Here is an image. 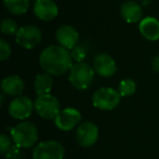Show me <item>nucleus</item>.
Returning <instances> with one entry per match:
<instances>
[{
  "label": "nucleus",
  "mask_w": 159,
  "mask_h": 159,
  "mask_svg": "<svg viewBox=\"0 0 159 159\" xmlns=\"http://www.w3.org/2000/svg\"><path fill=\"white\" fill-rule=\"evenodd\" d=\"M39 64L45 72L53 76L64 74L73 66L70 50L60 45H50L43 49Z\"/></svg>",
  "instance_id": "nucleus-1"
},
{
  "label": "nucleus",
  "mask_w": 159,
  "mask_h": 159,
  "mask_svg": "<svg viewBox=\"0 0 159 159\" xmlns=\"http://www.w3.org/2000/svg\"><path fill=\"white\" fill-rule=\"evenodd\" d=\"M10 136L14 145L21 148L33 147L38 139V131L33 122L22 121L10 128Z\"/></svg>",
  "instance_id": "nucleus-2"
},
{
  "label": "nucleus",
  "mask_w": 159,
  "mask_h": 159,
  "mask_svg": "<svg viewBox=\"0 0 159 159\" xmlns=\"http://www.w3.org/2000/svg\"><path fill=\"white\" fill-rule=\"evenodd\" d=\"M95 77V70L85 62L73 64L69 73V81L74 89L84 91L92 85Z\"/></svg>",
  "instance_id": "nucleus-3"
},
{
  "label": "nucleus",
  "mask_w": 159,
  "mask_h": 159,
  "mask_svg": "<svg viewBox=\"0 0 159 159\" xmlns=\"http://www.w3.org/2000/svg\"><path fill=\"white\" fill-rule=\"evenodd\" d=\"M120 99L121 95L117 89H113L112 87H100L93 94L92 102L96 108L109 111L117 108Z\"/></svg>",
  "instance_id": "nucleus-4"
},
{
  "label": "nucleus",
  "mask_w": 159,
  "mask_h": 159,
  "mask_svg": "<svg viewBox=\"0 0 159 159\" xmlns=\"http://www.w3.org/2000/svg\"><path fill=\"white\" fill-rule=\"evenodd\" d=\"M34 106H35V111L37 112V115L47 120H55V118L61 110L58 98L51 94L37 96Z\"/></svg>",
  "instance_id": "nucleus-5"
},
{
  "label": "nucleus",
  "mask_w": 159,
  "mask_h": 159,
  "mask_svg": "<svg viewBox=\"0 0 159 159\" xmlns=\"http://www.w3.org/2000/svg\"><path fill=\"white\" fill-rule=\"evenodd\" d=\"M32 156L33 159H63L64 147L57 141H45L34 147Z\"/></svg>",
  "instance_id": "nucleus-6"
},
{
  "label": "nucleus",
  "mask_w": 159,
  "mask_h": 159,
  "mask_svg": "<svg viewBox=\"0 0 159 159\" xmlns=\"http://www.w3.org/2000/svg\"><path fill=\"white\" fill-rule=\"evenodd\" d=\"M16 42L24 49H33L42 42V31L35 25H25L19 29Z\"/></svg>",
  "instance_id": "nucleus-7"
},
{
  "label": "nucleus",
  "mask_w": 159,
  "mask_h": 159,
  "mask_svg": "<svg viewBox=\"0 0 159 159\" xmlns=\"http://www.w3.org/2000/svg\"><path fill=\"white\" fill-rule=\"evenodd\" d=\"M34 109H35V106H34L33 100L27 96L21 95L11 100L8 111L13 119L25 120L31 117Z\"/></svg>",
  "instance_id": "nucleus-8"
},
{
  "label": "nucleus",
  "mask_w": 159,
  "mask_h": 159,
  "mask_svg": "<svg viewBox=\"0 0 159 159\" xmlns=\"http://www.w3.org/2000/svg\"><path fill=\"white\" fill-rule=\"evenodd\" d=\"M82 120V116L77 109L75 108H64L55 118V124L61 131H71L79 125Z\"/></svg>",
  "instance_id": "nucleus-9"
},
{
  "label": "nucleus",
  "mask_w": 159,
  "mask_h": 159,
  "mask_svg": "<svg viewBox=\"0 0 159 159\" xmlns=\"http://www.w3.org/2000/svg\"><path fill=\"white\" fill-rule=\"evenodd\" d=\"M99 136V131L95 123L91 121H85L81 123L76 129L77 143L83 147H91L97 142Z\"/></svg>",
  "instance_id": "nucleus-10"
},
{
  "label": "nucleus",
  "mask_w": 159,
  "mask_h": 159,
  "mask_svg": "<svg viewBox=\"0 0 159 159\" xmlns=\"http://www.w3.org/2000/svg\"><path fill=\"white\" fill-rule=\"evenodd\" d=\"M93 68L95 73L102 77H110L117 72L116 60L108 53H98L93 61Z\"/></svg>",
  "instance_id": "nucleus-11"
},
{
  "label": "nucleus",
  "mask_w": 159,
  "mask_h": 159,
  "mask_svg": "<svg viewBox=\"0 0 159 159\" xmlns=\"http://www.w3.org/2000/svg\"><path fill=\"white\" fill-rule=\"evenodd\" d=\"M56 39L60 46L71 50L79 45L80 35L75 27L71 25H61L56 32Z\"/></svg>",
  "instance_id": "nucleus-12"
},
{
  "label": "nucleus",
  "mask_w": 159,
  "mask_h": 159,
  "mask_svg": "<svg viewBox=\"0 0 159 159\" xmlns=\"http://www.w3.org/2000/svg\"><path fill=\"white\" fill-rule=\"evenodd\" d=\"M34 14L42 21H51L58 16V6L53 0H36L34 3Z\"/></svg>",
  "instance_id": "nucleus-13"
},
{
  "label": "nucleus",
  "mask_w": 159,
  "mask_h": 159,
  "mask_svg": "<svg viewBox=\"0 0 159 159\" xmlns=\"http://www.w3.org/2000/svg\"><path fill=\"white\" fill-rule=\"evenodd\" d=\"M139 30L142 36L149 42H156L159 39V21L154 16L142 19L139 24Z\"/></svg>",
  "instance_id": "nucleus-14"
},
{
  "label": "nucleus",
  "mask_w": 159,
  "mask_h": 159,
  "mask_svg": "<svg viewBox=\"0 0 159 159\" xmlns=\"http://www.w3.org/2000/svg\"><path fill=\"white\" fill-rule=\"evenodd\" d=\"M24 82L18 75H9L1 81V91L8 96H21L24 91Z\"/></svg>",
  "instance_id": "nucleus-15"
},
{
  "label": "nucleus",
  "mask_w": 159,
  "mask_h": 159,
  "mask_svg": "<svg viewBox=\"0 0 159 159\" xmlns=\"http://www.w3.org/2000/svg\"><path fill=\"white\" fill-rule=\"evenodd\" d=\"M121 16L128 23L141 22L142 7L135 1H125L121 6Z\"/></svg>",
  "instance_id": "nucleus-16"
},
{
  "label": "nucleus",
  "mask_w": 159,
  "mask_h": 159,
  "mask_svg": "<svg viewBox=\"0 0 159 159\" xmlns=\"http://www.w3.org/2000/svg\"><path fill=\"white\" fill-rule=\"evenodd\" d=\"M51 76L52 75L48 74L46 72L36 75L35 82H34V89H35L36 95L40 96V95H46V94H50L53 86V81Z\"/></svg>",
  "instance_id": "nucleus-17"
},
{
  "label": "nucleus",
  "mask_w": 159,
  "mask_h": 159,
  "mask_svg": "<svg viewBox=\"0 0 159 159\" xmlns=\"http://www.w3.org/2000/svg\"><path fill=\"white\" fill-rule=\"evenodd\" d=\"M3 5L10 13L21 16L29 10L30 0H3Z\"/></svg>",
  "instance_id": "nucleus-18"
},
{
  "label": "nucleus",
  "mask_w": 159,
  "mask_h": 159,
  "mask_svg": "<svg viewBox=\"0 0 159 159\" xmlns=\"http://www.w3.org/2000/svg\"><path fill=\"white\" fill-rule=\"evenodd\" d=\"M136 91V83L132 79H124L119 83L118 92L120 93L121 97H129L132 96Z\"/></svg>",
  "instance_id": "nucleus-19"
},
{
  "label": "nucleus",
  "mask_w": 159,
  "mask_h": 159,
  "mask_svg": "<svg viewBox=\"0 0 159 159\" xmlns=\"http://www.w3.org/2000/svg\"><path fill=\"white\" fill-rule=\"evenodd\" d=\"M0 29H1V32L6 35H16L19 31V25L18 23L14 20L9 18H6L1 21V25H0Z\"/></svg>",
  "instance_id": "nucleus-20"
},
{
  "label": "nucleus",
  "mask_w": 159,
  "mask_h": 159,
  "mask_svg": "<svg viewBox=\"0 0 159 159\" xmlns=\"http://www.w3.org/2000/svg\"><path fill=\"white\" fill-rule=\"evenodd\" d=\"M70 52L72 60H74L75 62H83V60L86 58L87 49L83 45H77L73 49H71Z\"/></svg>",
  "instance_id": "nucleus-21"
},
{
  "label": "nucleus",
  "mask_w": 159,
  "mask_h": 159,
  "mask_svg": "<svg viewBox=\"0 0 159 159\" xmlns=\"http://www.w3.org/2000/svg\"><path fill=\"white\" fill-rule=\"evenodd\" d=\"M11 55V47L5 39L0 40V60L6 61Z\"/></svg>",
  "instance_id": "nucleus-22"
},
{
  "label": "nucleus",
  "mask_w": 159,
  "mask_h": 159,
  "mask_svg": "<svg viewBox=\"0 0 159 159\" xmlns=\"http://www.w3.org/2000/svg\"><path fill=\"white\" fill-rule=\"evenodd\" d=\"M11 141H12L11 137H9L7 134H5V133L0 135V152H1V154L5 155L6 152L12 147Z\"/></svg>",
  "instance_id": "nucleus-23"
},
{
  "label": "nucleus",
  "mask_w": 159,
  "mask_h": 159,
  "mask_svg": "<svg viewBox=\"0 0 159 159\" xmlns=\"http://www.w3.org/2000/svg\"><path fill=\"white\" fill-rule=\"evenodd\" d=\"M23 154L21 147L16 145H13L7 152L5 154V158L6 159H22Z\"/></svg>",
  "instance_id": "nucleus-24"
},
{
  "label": "nucleus",
  "mask_w": 159,
  "mask_h": 159,
  "mask_svg": "<svg viewBox=\"0 0 159 159\" xmlns=\"http://www.w3.org/2000/svg\"><path fill=\"white\" fill-rule=\"evenodd\" d=\"M152 68L155 72L159 73V55L154 57V59L152 60Z\"/></svg>",
  "instance_id": "nucleus-25"
},
{
  "label": "nucleus",
  "mask_w": 159,
  "mask_h": 159,
  "mask_svg": "<svg viewBox=\"0 0 159 159\" xmlns=\"http://www.w3.org/2000/svg\"><path fill=\"white\" fill-rule=\"evenodd\" d=\"M0 99H1V102H0V105H3L5 104V102H6V94H1L0 95Z\"/></svg>",
  "instance_id": "nucleus-26"
}]
</instances>
